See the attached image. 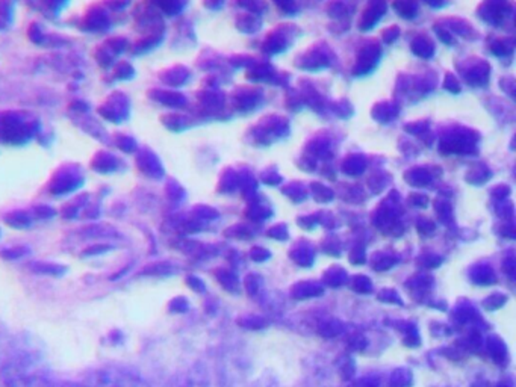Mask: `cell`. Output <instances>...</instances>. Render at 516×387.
Listing matches in <instances>:
<instances>
[{"instance_id":"obj_4","label":"cell","mask_w":516,"mask_h":387,"mask_svg":"<svg viewBox=\"0 0 516 387\" xmlns=\"http://www.w3.org/2000/svg\"><path fill=\"white\" fill-rule=\"evenodd\" d=\"M472 277H474V281L481 283V285H489V283H494V281H496L494 271H492L489 266H479V268L472 272Z\"/></svg>"},{"instance_id":"obj_14","label":"cell","mask_w":516,"mask_h":387,"mask_svg":"<svg viewBox=\"0 0 516 387\" xmlns=\"http://www.w3.org/2000/svg\"><path fill=\"white\" fill-rule=\"evenodd\" d=\"M58 387H88L85 383H62L61 386Z\"/></svg>"},{"instance_id":"obj_1","label":"cell","mask_w":516,"mask_h":387,"mask_svg":"<svg viewBox=\"0 0 516 387\" xmlns=\"http://www.w3.org/2000/svg\"><path fill=\"white\" fill-rule=\"evenodd\" d=\"M84 383L88 387H150L141 374L116 363L94 367L88 372Z\"/></svg>"},{"instance_id":"obj_12","label":"cell","mask_w":516,"mask_h":387,"mask_svg":"<svg viewBox=\"0 0 516 387\" xmlns=\"http://www.w3.org/2000/svg\"><path fill=\"white\" fill-rule=\"evenodd\" d=\"M379 298L380 300L390 301V303H395V300L399 301V303H401V300L400 298H399V296H397V294H395V292H392V290L391 289L383 290V292L380 294Z\"/></svg>"},{"instance_id":"obj_13","label":"cell","mask_w":516,"mask_h":387,"mask_svg":"<svg viewBox=\"0 0 516 387\" xmlns=\"http://www.w3.org/2000/svg\"><path fill=\"white\" fill-rule=\"evenodd\" d=\"M254 279H256V275H248L247 277V289L248 292H252V294H254L256 289H258V285L254 283Z\"/></svg>"},{"instance_id":"obj_2","label":"cell","mask_w":516,"mask_h":387,"mask_svg":"<svg viewBox=\"0 0 516 387\" xmlns=\"http://www.w3.org/2000/svg\"><path fill=\"white\" fill-rule=\"evenodd\" d=\"M179 387H209V384L202 369L193 367L191 371L188 372L187 377L183 378V382L179 384Z\"/></svg>"},{"instance_id":"obj_11","label":"cell","mask_w":516,"mask_h":387,"mask_svg":"<svg viewBox=\"0 0 516 387\" xmlns=\"http://www.w3.org/2000/svg\"><path fill=\"white\" fill-rule=\"evenodd\" d=\"M504 301H506V296H494L485 301V307L488 311H494V309L503 306Z\"/></svg>"},{"instance_id":"obj_7","label":"cell","mask_w":516,"mask_h":387,"mask_svg":"<svg viewBox=\"0 0 516 387\" xmlns=\"http://www.w3.org/2000/svg\"><path fill=\"white\" fill-rule=\"evenodd\" d=\"M341 331H343V326L338 321L324 322L321 328H319V333L326 337L336 336Z\"/></svg>"},{"instance_id":"obj_6","label":"cell","mask_w":516,"mask_h":387,"mask_svg":"<svg viewBox=\"0 0 516 387\" xmlns=\"http://www.w3.org/2000/svg\"><path fill=\"white\" fill-rule=\"evenodd\" d=\"M345 277H347V275H345L344 270H341V268H332V270L326 272V279H324V280L327 281L330 286H339L344 283Z\"/></svg>"},{"instance_id":"obj_8","label":"cell","mask_w":516,"mask_h":387,"mask_svg":"<svg viewBox=\"0 0 516 387\" xmlns=\"http://www.w3.org/2000/svg\"><path fill=\"white\" fill-rule=\"evenodd\" d=\"M410 382V372L406 371V369H399V371L394 372L392 375V386L394 387H406Z\"/></svg>"},{"instance_id":"obj_10","label":"cell","mask_w":516,"mask_h":387,"mask_svg":"<svg viewBox=\"0 0 516 387\" xmlns=\"http://www.w3.org/2000/svg\"><path fill=\"white\" fill-rule=\"evenodd\" d=\"M353 289L356 292H370L373 289V285H371V281L368 280V277H365V275H358L355 277V283H353Z\"/></svg>"},{"instance_id":"obj_9","label":"cell","mask_w":516,"mask_h":387,"mask_svg":"<svg viewBox=\"0 0 516 387\" xmlns=\"http://www.w3.org/2000/svg\"><path fill=\"white\" fill-rule=\"evenodd\" d=\"M395 262H397V259H394L392 256L379 255V257L375 260V268L377 271L388 270V268L394 265Z\"/></svg>"},{"instance_id":"obj_3","label":"cell","mask_w":516,"mask_h":387,"mask_svg":"<svg viewBox=\"0 0 516 387\" xmlns=\"http://www.w3.org/2000/svg\"><path fill=\"white\" fill-rule=\"evenodd\" d=\"M319 294H323V289L315 283H300V285L295 286L293 292L295 298H306V296H319Z\"/></svg>"},{"instance_id":"obj_5","label":"cell","mask_w":516,"mask_h":387,"mask_svg":"<svg viewBox=\"0 0 516 387\" xmlns=\"http://www.w3.org/2000/svg\"><path fill=\"white\" fill-rule=\"evenodd\" d=\"M489 350L496 362H503V357L506 356V345L500 341V337H489Z\"/></svg>"},{"instance_id":"obj_15","label":"cell","mask_w":516,"mask_h":387,"mask_svg":"<svg viewBox=\"0 0 516 387\" xmlns=\"http://www.w3.org/2000/svg\"><path fill=\"white\" fill-rule=\"evenodd\" d=\"M500 387H507V386H500Z\"/></svg>"}]
</instances>
